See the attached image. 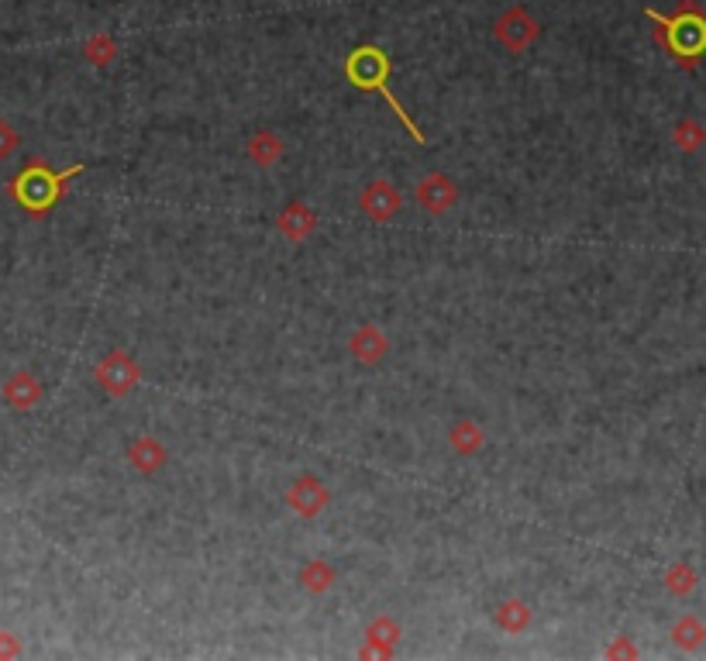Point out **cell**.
<instances>
[{"instance_id":"cell-1","label":"cell","mask_w":706,"mask_h":661,"mask_svg":"<svg viewBox=\"0 0 706 661\" xmlns=\"http://www.w3.org/2000/svg\"><path fill=\"white\" fill-rule=\"evenodd\" d=\"M645 14L658 25L655 38L662 42V49L669 56H676V62H682V66H696L700 62V56L706 52V14L693 0H682L676 14H658V11Z\"/></svg>"},{"instance_id":"cell-2","label":"cell","mask_w":706,"mask_h":661,"mask_svg":"<svg viewBox=\"0 0 706 661\" xmlns=\"http://www.w3.org/2000/svg\"><path fill=\"white\" fill-rule=\"evenodd\" d=\"M390 56H386L379 45H359V49L352 52V56L345 59V76L352 80V87H359V90H366V93H383L386 97V104L393 107V114L400 118L403 128L410 131V138H414L417 145H428L424 142V131L417 128L414 121H410V114L400 107V100L390 93Z\"/></svg>"},{"instance_id":"cell-3","label":"cell","mask_w":706,"mask_h":661,"mask_svg":"<svg viewBox=\"0 0 706 661\" xmlns=\"http://www.w3.org/2000/svg\"><path fill=\"white\" fill-rule=\"evenodd\" d=\"M80 173H83V162L59 169V173H52V169L42 166V162H31V166L21 169L18 180L11 183V193L28 214H45L62 200V186L73 180V176H80Z\"/></svg>"},{"instance_id":"cell-4","label":"cell","mask_w":706,"mask_h":661,"mask_svg":"<svg viewBox=\"0 0 706 661\" xmlns=\"http://www.w3.org/2000/svg\"><path fill=\"white\" fill-rule=\"evenodd\" d=\"M93 383H97L107 396L121 400V396H128L138 383H142V365L131 359L128 352L114 348V352H107L104 359L93 365Z\"/></svg>"},{"instance_id":"cell-5","label":"cell","mask_w":706,"mask_h":661,"mask_svg":"<svg viewBox=\"0 0 706 661\" xmlns=\"http://www.w3.org/2000/svg\"><path fill=\"white\" fill-rule=\"evenodd\" d=\"M538 35H541V25L534 21V14L527 11V7H507L493 25V38L510 52V56L527 52L534 42H538Z\"/></svg>"},{"instance_id":"cell-6","label":"cell","mask_w":706,"mask_h":661,"mask_svg":"<svg viewBox=\"0 0 706 661\" xmlns=\"http://www.w3.org/2000/svg\"><path fill=\"white\" fill-rule=\"evenodd\" d=\"M328 503H331L328 486H324L317 476H310V472L297 476L290 482V489H286V507L297 513V517H304V520L321 517V513L328 510Z\"/></svg>"},{"instance_id":"cell-7","label":"cell","mask_w":706,"mask_h":661,"mask_svg":"<svg viewBox=\"0 0 706 661\" xmlns=\"http://www.w3.org/2000/svg\"><path fill=\"white\" fill-rule=\"evenodd\" d=\"M414 197H417V204H421L431 217H441V214H448L455 204H459V186L452 183V176L431 169L428 176H421Z\"/></svg>"},{"instance_id":"cell-8","label":"cell","mask_w":706,"mask_h":661,"mask_svg":"<svg viewBox=\"0 0 706 661\" xmlns=\"http://www.w3.org/2000/svg\"><path fill=\"white\" fill-rule=\"evenodd\" d=\"M359 207H362V214H366L369 221L386 224V221H393V217L400 214L403 197L390 180H372L366 190L359 193Z\"/></svg>"},{"instance_id":"cell-9","label":"cell","mask_w":706,"mask_h":661,"mask_svg":"<svg viewBox=\"0 0 706 661\" xmlns=\"http://www.w3.org/2000/svg\"><path fill=\"white\" fill-rule=\"evenodd\" d=\"M317 224L321 221H317L314 207H310L307 200H290V204L276 214V231L286 241H293V245H300V241H307L310 235H314Z\"/></svg>"},{"instance_id":"cell-10","label":"cell","mask_w":706,"mask_h":661,"mask_svg":"<svg viewBox=\"0 0 706 661\" xmlns=\"http://www.w3.org/2000/svg\"><path fill=\"white\" fill-rule=\"evenodd\" d=\"M348 352H352V359L359 365H379L390 355V338H386V331L376 328V324H362V328H355L352 338H348Z\"/></svg>"},{"instance_id":"cell-11","label":"cell","mask_w":706,"mask_h":661,"mask_svg":"<svg viewBox=\"0 0 706 661\" xmlns=\"http://www.w3.org/2000/svg\"><path fill=\"white\" fill-rule=\"evenodd\" d=\"M400 637H403L400 624L383 613V617H376L366 627V648H362V658H393Z\"/></svg>"},{"instance_id":"cell-12","label":"cell","mask_w":706,"mask_h":661,"mask_svg":"<svg viewBox=\"0 0 706 661\" xmlns=\"http://www.w3.org/2000/svg\"><path fill=\"white\" fill-rule=\"evenodd\" d=\"M128 462L131 469L142 472V476H155V472H162L169 462L166 445H162L159 438H152V434H142V438H135L128 445Z\"/></svg>"},{"instance_id":"cell-13","label":"cell","mask_w":706,"mask_h":661,"mask_svg":"<svg viewBox=\"0 0 706 661\" xmlns=\"http://www.w3.org/2000/svg\"><path fill=\"white\" fill-rule=\"evenodd\" d=\"M0 393H4V403L14 410H35L38 400H42V383H38L31 372H14V376L4 379V386H0Z\"/></svg>"},{"instance_id":"cell-14","label":"cell","mask_w":706,"mask_h":661,"mask_svg":"<svg viewBox=\"0 0 706 661\" xmlns=\"http://www.w3.org/2000/svg\"><path fill=\"white\" fill-rule=\"evenodd\" d=\"M448 445H452L455 455H462V458L479 455V451H483V445H486L483 424L472 421V417H462V421H455L452 431H448Z\"/></svg>"},{"instance_id":"cell-15","label":"cell","mask_w":706,"mask_h":661,"mask_svg":"<svg viewBox=\"0 0 706 661\" xmlns=\"http://www.w3.org/2000/svg\"><path fill=\"white\" fill-rule=\"evenodd\" d=\"M297 582H300L304 593L324 596L338 582V572H335V565L324 562V558H310V562H304V569L297 572Z\"/></svg>"},{"instance_id":"cell-16","label":"cell","mask_w":706,"mask_h":661,"mask_svg":"<svg viewBox=\"0 0 706 661\" xmlns=\"http://www.w3.org/2000/svg\"><path fill=\"white\" fill-rule=\"evenodd\" d=\"M245 152L255 166L273 169V166H279V159H283V138H279L276 131H255V135L248 138Z\"/></svg>"},{"instance_id":"cell-17","label":"cell","mask_w":706,"mask_h":661,"mask_svg":"<svg viewBox=\"0 0 706 661\" xmlns=\"http://www.w3.org/2000/svg\"><path fill=\"white\" fill-rule=\"evenodd\" d=\"M121 56V49H118V38L111 35V31H93V35L83 42V59L90 62V66H97V69H107V66H114Z\"/></svg>"},{"instance_id":"cell-18","label":"cell","mask_w":706,"mask_h":661,"mask_svg":"<svg viewBox=\"0 0 706 661\" xmlns=\"http://www.w3.org/2000/svg\"><path fill=\"white\" fill-rule=\"evenodd\" d=\"M493 620H496V627H500V631H507V634H524L527 627H531L534 613H531V606H527L524 600H503V603L493 610Z\"/></svg>"},{"instance_id":"cell-19","label":"cell","mask_w":706,"mask_h":661,"mask_svg":"<svg viewBox=\"0 0 706 661\" xmlns=\"http://www.w3.org/2000/svg\"><path fill=\"white\" fill-rule=\"evenodd\" d=\"M672 641H676V648L682 651H696L706 644V624L696 613H686V617H679L676 624H672Z\"/></svg>"},{"instance_id":"cell-20","label":"cell","mask_w":706,"mask_h":661,"mask_svg":"<svg viewBox=\"0 0 706 661\" xmlns=\"http://www.w3.org/2000/svg\"><path fill=\"white\" fill-rule=\"evenodd\" d=\"M662 582H665V589H669V596L682 600V596L696 593V586H700V572H696L689 562H672L669 569H665Z\"/></svg>"},{"instance_id":"cell-21","label":"cell","mask_w":706,"mask_h":661,"mask_svg":"<svg viewBox=\"0 0 706 661\" xmlns=\"http://www.w3.org/2000/svg\"><path fill=\"white\" fill-rule=\"evenodd\" d=\"M672 142H676L679 152H700L706 145V128L696 118H682L672 128Z\"/></svg>"},{"instance_id":"cell-22","label":"cell","mask_w":706,"mask_h":661,"mask_svg":"<svg viewBox=\"0 0 706 661\" xmlns=\"http://www.w3.org/2000/svg\"><path fill=\"white\" fill-rule=\"evenodd\" d=\"M18 145H21V135H18V128H14L11 121H4V118H0V162H4V159H11V155L18 152Z\"/></svg>"},{"instance_id":"cell-23","label":"cell","mask_w":706,"mask_h":661,"mask_svg":"<svg viewBox=\"0 0 706 661\" xmlns=\"http://www.w3.org/2000/svg\"><path fill=\"white\" fill-rule=\"evenodd\" d=\"M21 655V641L11 631H0V658H18Z\"/></svg>"},{"instance_id":"cell-24","label":"cell","mask_w":706,"mask_h":661,"mask_svg":"<svg viewBox=\"0 0 706 661\" xmlns=\"http://www.w3.org/2000/svg\"><path fill=\"white\" fill-rule=\"evenodd\" d=\"M607 658H638V648H634L627 637H620L617 644H610L607 648Z\"/></svg>"}]
</instances>
